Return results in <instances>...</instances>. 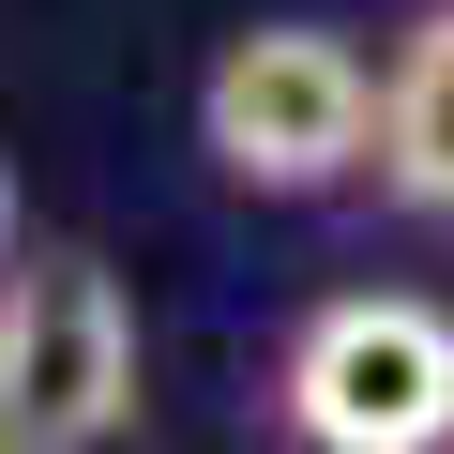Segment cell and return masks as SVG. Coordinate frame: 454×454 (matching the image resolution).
I'll use <instances>...</instances> for the list:
<instances>
[{
    "mask_svg": "<svg viewBox=\"0 0 454 454\" xmlns=\"http://www.w3.org/2000/svg\"><path fill=\"white\" fill-rule=\"evenodd\" d=\"M364 106H379V61L364 31H318V16H258L197 61V167L258 212H318V197H364Z\"/></svg>",
    "mask_w": 454,
    "mask_h": 454,
    "instance_id": "cell-1",
    "label": "cell"
},
{
    "mask_svg": "<svg viewBox=\"0 0 454 454\" xmlns=\"http://www.w3.org/2000/svg\"><path fill=\"white\" fill-rule=\"evenodd\" d=\"M303 454H454V303L439 288H318L258 379Z\"/></svg>",
    "mask_w": 454,
    "mask_h": 454,
    "instance_id": "cell-2",
    "label": "cell"
},
{
    "mask_svg": "<svg viewBox=\"0 0 454 454\" xmlns=\"http://www.w3.org/2000/svg\"><path fill=\"white\" fill-rule=\"evenodd\" d=\"M152 424V348L137 303L91 243H31L0 258V454H106Z\"/></svg>",
    "mask_w": 454,
    "mask_h": 454,
    "instance_id": "cell-3",
    "label": "cell"
},
{
    "mask_svg": "<svg viewBox=\"0 0 454 454\" xmlns=\"http://www.w3.org/2000/svg\"><path fill=\"white\" fill-rule=\"evenodd\" d=\"M364 197L424 243H454V0H409V31L364 106Z\"/></svg>",
    "mask_w": 454,
    "mask_h": 454,
    "instance_id": "cell-4",
    "label": "cell"
},
{
    "mask_svg": "<svg viewBox=\"0 0 454 454\" xmlns=\"http://www.w3.org/2000/svg\"><path fill=\"white\" fill-rule=\"evenodd\" d=\"M16 227H31V212H16V167H0V258H16Z\"/></svg>",
    "mask_w": 454,
    "mask_h": 454,
    "instance_id": "cell-5",
    "label": "cell"
}]
</instances>
